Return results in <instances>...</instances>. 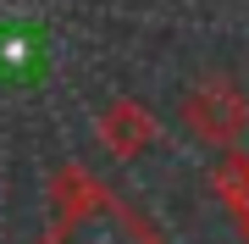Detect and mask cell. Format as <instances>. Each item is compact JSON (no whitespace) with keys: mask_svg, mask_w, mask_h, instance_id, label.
<instances>
[{"mask_svg":"<svg viewBox=\"0 0 249 244\" xmlns=\"http://www.w3.org/2000/svg\"><path fill=\"white\" fill-rule=\"evenodd\" d=\"M45 73V34L0 22V83H34Z\"/></svg>","mask_w":249,"mask_h":244,"instance_id":"obj_2","label":"cell"},{"mask_svg":"<svg viewBox=\"0 0 249 244\" xmlns=\"http://www.w3.org/2000/svg\"><path fill=\"white\" fill-rule=\"evenodd\" d=\"M55 244H150L133 211H122L106 194H89L83 206H72L55 222Z\"/></svg>","mask_w":249,"mask_h":244,"instance_id":"obj_1","label":"cell"}]
</instances>
